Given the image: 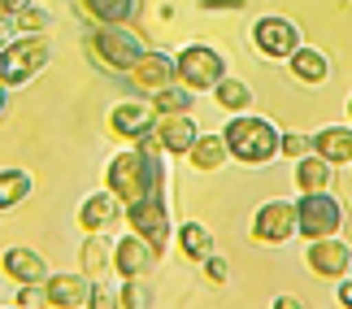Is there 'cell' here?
<instances>
[{
	"label": "cell",
	"instance_id": "obj_1",
	"mask_svg": "<svg viewBox=\"0 0 352 309\" xmlns=\"http://www.w3.org/2000/svg\"><path fill=\"white\" fill-rule=\"evenodd\" d=\"M226 136V149H231V161H239V166H270V161L278 157V140L283 131L270 122L265 114H231L222 127Z\"/></svg>",
	"mask_w": 352,
	"mask_h": 309
},
{
	"label": "cell",
	"instance_id": "obj_2",
	"mask_svg": "<svg viewBox=\"0 0 352 309\" xmlns=\"http://www.w3.org/2000/svg\"><path fill=\"white\" fill-rule=\"evenodd\" d=\"M87 48H91V57H96L104 70H113V74H131L135 61L148 52L140 31H131V22H96Z\"/></svg>",
	"mask_w": 352,
	"mask_h": 309
},
{
	"label": "cell",
	"instance_id": "obj_3",
	"mask_svg": "<svg viewBox=\"0 0 352 309\" xmlns=\"http://www.w3.org/2000/svg\"><path fill=\"white\" fill-rule=\"evenodd\" d=\"M52 65V39L48 35H18L9 48H0V83L26 87Z\"/></svg>",
	"mask_w": 352,
	"mask_h": 309
},
{
	"label": "cell",
	"instance_id": "obj_4",
	"mask_svg": "<svg viewBox=\"0 0 352 309\" xmlns=\"http://www.w3.org/2000/svg\"><path fill=\"white\" fill-rule=\"evenodd\" d=\"M122 218L135 235H144L148 244L157 248V257H166V248L174 244V222H170V196H157L148 192L131 205H122Z\"/></svg>",
	"mask_w": 352,
	"mask_h": 309
},
{
	"label": "cell",
	"instance_id": "obj_5",
	"mask_svg": "<svg viewBox=\"0 0 352 309\" xmlns=\"http://www.w3.org/2000/svg\"><path fill=\"white\" fill-rule=\"evenodd\" d=\"M344 200L335 192H300L296 196V235L322 239V235H340L344 231Z\"/></svg>",
	"mask_w": 352,
	"mask_h": 309
},
{
	"label": "cell",
	"instance_id": "obj_6",
	"mask_svg": "<svg viewBox=\"0 0 352 309\" xmlns=\"http://www.w3.org/2000/svg\"><path fill=\"white\" fill-rule=\"evenodd\" d=\"M174 70H179V83H187L200 96V92H213L222 83L226 74V57L213 44H187V48H179L174 52Z\"/></svg>",
	"mask_w": 352,
	"mask_h": 309
},
{
	"label": "cell",
	"instance_id": "obj_7",
	"mask_svg": "<svg viewBox=\"0 0 352 309\" xmlns=\"http://www.w3.org/2000/svg\"><path fill=\"white\" fill-rule=\"evenodd\" d=\"M248 235L261 248H283L287 239H296V200H283V196L261 200L248 222Z\"/></svg>",
	"mask_w": 352,
	"mask_h": 309
},
{
	"label": "cell",
	"instance_id": "obj_8",
	"mask_svg": "<svg viewBox=\"0 0 352 309\" xmlns=\"http://www.w3.org/2000/svg\"><path fill=\"white\" fill-rule=\"evenodd\" d=\"M248 35H252V48L261 52L265 61H287L292 52L305 44V31L292 18H283V13H261Z\"/></svg>",
	"mask_w": 352,
	"mask_h": 309
},
{
	"label": "cell",
	"instance_id": "obj_9",
	"mask_svg": "<svg viewBox=\"0 0 352 309\" xmlns=\"http://www.w3.org/2000/svg\"><path fill=\"white\" fill-rule=\"evenodd\" d=\"M104 187L122 200V205H131V200L148 196V179H144V161L135 149H122L109 157V166H104Z\"/></svg>",
	"mask_w": 352,
	"mask_h": 309
},
{
	"label": "cell",
	"instance_id": "obj_10",
	"mask_svg": "<svg viewBox=\"0 0 352 309\" xmlns=\"http://www.w3.org/2000/svg\"><path fill=\"white\" fill-rule=\"evenodd\" d=\"M305 266L314 270L318 279H340L352 270V248H348V239L340 235H322V239H309V248H305Z\"/></svg>",
	"mask_w": 352,
	"mask_h": 309
},
{
	"label": "cell",
	"instance_id": "obj_11",
	"mask_svg": "<svg viewBox=\"0 0 352 309\" xmlns=\"http://www.w3.org/2000/svg\"><path fill=\"white\" fill-rule=\"evenodd\" d=\"M109 131H113L118 140L140 144L144 136H153V131H157V109L148 100H122L118 109L109 114Z\"/></svg>",
	"mask_w": 352,
	"mask_h": 309
},
{
	"label": "cell",
	"instance_id": "obj_12",
	"mask_svg": "<svg viewBox=\"0 0 352 309\" xmlns=\"http://www.w3.org/2000/svg\"><path fill=\"white\" fill-rule=\"evenodd\" d=\"M153 262H161V257H157V248L148 244L144 235L126 231L122 239H113V270L122 279H144L148 270H153Z\"/></svg>",
	"mask_w": 352,
	"mask_h": 309
},
{
	"label": "cell",
	"instance_id": "obj_13",
	"mask_svg": "<svg viewBox=\"0 0 352 309\" xmlns=\"http://www.w3.org/2000/svg\"><path fill=\"white\" fill-rule=\"evenodd\" d=\"M91 284L96 279L91 275H57L52 270L48 279H44V292H48V305L52 309H91Z\"/></svg>",
	"mask_w": 352,
	"mask_h": 309
},
{
	"label": "cell",
	"instance_id": "obj_14",
	"mask_svg": "<svg viewBox=\"0 0 352 309\" xmlns=\"http://www.w3.org/2000/svg\"><path fill=\"white\" fill-rule=\"evenodd\" d=\"M153 136H157L161 149H166V157H187L192 144H196V136H200V127H196L192 114H161Z\"/></svg>",
	"mask_w": 352,
	"mask_h": 309
},
{
	"label": "cell",
	"instance_id": "obj_15",
	"mask_svg": "<svg viewBox=\"0 0 352 309\" xmlns=\"http://www.w3.org/2000/svg\"><path fill=\"white\" fill-rule=\"evenodd\" d=\"M131 78H135V87L140 92H161L166 83H174L179 78V70H174V52H161V48H148L140 61H135V70H131Z\"/></svg>",
	"mask_w": 352,
	"mask_h": 309
},
{
	"label": "cell",
	"instance_id": "obj_16",
	"mask_svg": "<svg viewBox=\"0 0 352 309\" xmlns=\"http://www.w3.org/2000/svg\"><path fill=\"white\" fill-rule=\"evenodd\" d=\"M118 218H122V200L109 192V187L83 196V205H78V226H83V235L87 231H109V226H118Z\"/></svg>",
	"mask_w": 352,
	"mask_h": 309
},
{
	"label": "cell",
	"instance_id": "obj_17",
	"mask_svg": "<svg viewBox=\"0 0 352 309\" xmlns=\"http://www.w3.org/2000/svg\"><path fill=\"white\" fill-rule=\"evenodd\" d=\"M287 74L296 78L300 87H322L331 78V57L322 48H314V44H300L287 57Z\"/></svg>",
	"mask_w": 352,
	"mask_h": 309
},
{
	"label": "cell",
	"instance_id": "obj_18",
	"mask_svg": "<svg viewBox=\"0 0 352 309\" xmlns=\"http://www.w3.org/2000/svg\"><path fill=\"white\" fill-rule=\"evenodd\" d=\"M309 140H314V153L327 157L335 170H340V166H352V122H331V127L314 131Z\"/></svg>",
	"mask_w": 352,
	"mask_h": 309
},
{
	"label": "cell",
	"instance_id": "obj_19",
	"mask_svg": "<svg viewBox=\"0 0 352 309\" xmlns=\"http://www.w3.org/2000/svg\"><path fill=\"white\" fill-rule=\"evenodd\" d=\"M187 161H192V170L200 174H218L226 170V161H231V149H226V136L222 131H200L192 153H187Z\"/></svg>",
	"mask_w": 352,
	"mask_h": 309
},
{
	"label": "cell",
	"instance_id": "obj_20",
	"mask_svg": "<svg viewBox=\"0 0 352 309\" xmlns=\"http://www.w3.org/2000/svg\"><path fill=\"white\" fill-rule=\"evenodd\" d=\"M0 270H5L13 284H44L52 275L48 262L39 257L35 248H5V257H0Z\"/></svg>",
	"mask_w": 352,
	"mask_h": 309
},
{
	"label": "cell",
	"instance_id": "obj_21",
	"mask_svg": "<svg viewBox=\"0 0 352 309\" xmlns=\"http://www.w3.org/2000/svg\"><path fill=\"white\" fill-rule=\"evenodd\" d=\"M292 179H296V192H331L335 187V166L318 153H305L300 161H292Z\"/></svg>",
	"mask_w": 352,
	"mask_h": 309
},
{
	"label": "cell",
	"instance_id": "obj_22",
	"mask_svg": "<svg viewBox=\"0 0 352 309\" xmlns=\"http://www.w3.org/2000/svg\"><path fill=\"white\" fill-rule=\"evenodd\" d=\"M78 270L91 275V279L113 270V239H109V231H87L83 248H78Z\"/></svg>",
	"mask_w": 352,
	"mask_h": 309
},
{
	"label": "cell",
	"instance_id": "obj_23",
	"mask_svg": "<svg viewBox=\"0 0 352 309\" xmlns=\"http://www.w3.org/2000/svg\"><path fill=\"white\" fill-rule=\"evenodd\" d=\"M174 244H179V253H183L187 262H196V266L205 262L209 253H218L213 231H209L205 222H179V226H174Z\"/></svg>",
	"mask_w": 352,
	"mask_h": 309
},
{
	"label": "cell",
	"instance_id": "obj_24",
	"mask_svg": "<svg viewBox=\"0 0 352 309\" xmlns=\"http://www.w3.org/2000/svg\"><path fill=\"white\" fill-rule=\"evenodd\" d=\"M35 192V174L22 170V166H0V213L5 209H18L26 205Z\"/></svg>",
	"mask_w": 352,
	"mask_h": 309
},
{
	"label": "cell",
	"instance_id": "obj_25",
	"mask_svg": "<svg viewBox=\"0 0 352 309\" xmlns=\"http://www.w3.org/2000/svg\"><path fill=\"white\" fill-rule=\"evenodd\" d=\"M209 96L218 100V109H222V114H248V109H252V100H256V96H252V87L243 83V78H235V74H226L222 83L209 92Z\"/></svg>",
	"mask_w": 352,
	"mask_h": 309
},
{
	"label": "cell",
	"instance_id": "obj_26",
	"mask_svg": "<svg viewBox=\"0 0 352 309\" xmlns=\"http://www.w3.org/2000/svg\"><path fill=\"white\" fill-rule=\"evenodd\" d=\"M91 22H135L140 0H78Z\"/></svg>",
	"mask_w": 352,
	"mask_h": 309
},
{
	"label": "cell",
	"instance_id": "obj_27",
	"mask_svg": "<svg viewBox=\"0 0 352 309\" xmlns=\"http://www.w3.org/2000/svg\"><path fill=\"white\" fill-rule=\"evenodd\" d=\"M192 105H196V92L187 87V83H166L161 92H153V109H157V118L161 114H192Z\"/></svg>",
	"mask_w": 352,
	"mask_h": 309
},
{
	"label": "cell",
	"instance_id": "obj_28",
	"mask_svg": "<svg viewBox=\"0 0 352 309\" xmlns=\"http://www.w3.org/2000/svg\"><path fill=\"white\" fill-rule=\"evenodd\" d=\"M118 305L122 309H148V305H153V288H148L144 279H122Z\"/></svg>",
	"mask_w": 352,
	"mask_h": 309
},
{
	"label": "cell",
	"instance_id": "obj_29",
	"mask_svg": "<svg viewBox=\"0 0 352 309\" xmlns=\"http://www.w3.org/2000/svg\"><path fill=\"white\" fill-rule=\"evenodd\" d=\"M48 26H52V13H48V9H39L35 0L18 13V31H22V35H44Z\"/></svg>",
	"mask_w": 352,
	"mask_h": 309
},
{
	"label": "cell",
	"instance_id": "obj_30",
	"mask_svg": "<svg viewBox=\"0 0 352 309\" xmlns=\"http://www.w3.org/2000/svg\"><path fill=\"white\" fill-rule=\"evenodd\" d=\"M200 275H205V284H213V288H226V279H231V262H226L222 253H209V257L200 262Z\"/></svg>",
	"mask_w": 352,
	"mask_h": 309
},
{
	"label": "cell",
	"instance_id": "obj_31",
	"mask_svg": "<svg viewBox=\"0 0 352 309\" xmlns=\"http://www.w3.org/2000/svg\"><path fill=\"white\" fill-rule=\"evenodd\" d=\"M305 153H314V140L300 136V131H283V140H278V157H287V161H300Z\"/></svg>",
	"mask_w": 352,
	"mask_h": 309
},
{
	"label": "cell",
	"instance_id": "obj_32",
	"mask_svg": "<svg viewBox=\"0 0 352 309\" xmlns=\"http://www.w3.org/2000/svg\"><path fill=\"white\" fill-rule=\"evenodd\" d=\"M18 305H48V292H44V284H18Z\"/></svg>",
	"mask_w": 352,
	"mask_h": 309
},
{
	"label": "cell",
	"instance_id": "obj_33",
	"mask_svg": "<svg viewBox=\"0 0 352 309\" xmlns=\"http://www.w3.org/2000/svg\"><path fill=\"white\" fill-rule=\"evenodd\" d=\"M248 0H200V9L205 13H239Z\"/></svg>",
	"mask_w": 352,
	"mask_h": 309
},
{
	"label": "cell",
	"instance_id": "obj_34",
	"mask_svg": "<svg viewBox=\"0 0 352 309\" xmlns=\"http://www.w3.org/2000/svg\"><path fill=\"white\" fill-rule=\"evenodd\" d=\"M18 18H9V13H0V48H9L13 39H18Z\"/></svg>",
	"mask_w": 352,
	"mask_h": 309
},
{
	"label": "cell",
	"instance_id": "obj_35",
	"mask_svg": "<svg viewBox=\"0 0 352 309\" xmlns=\"http://www.w3.org/2000/svg\"><path fill=\"white\" fill-rule=\"evenodd\" d=\"M118 305V297L109 288H100V284H91V309H113Z\"/></svg>",
	"mask_w": 352,
	"mask_h": 309
},
{
	"label": "cell",
	"instance_id": "obj_36",
	"mask_svg": "<svg viewBox=\"0 0 352 309\" xmlns=\"http://www.w3.org/2000/svg\"><path fill=\"white\" fill-rule=\"evenodd\" d=\"M335 301H340L344 309H352V275L340 279V288H335Z\"/></svg>",
	"mask_w": 352,
	"mask_h": 309
},
{
	"label": "cell",
	"instance_id": "obj_37",
	"mask_svg": "<svg viewBox=\"0 0 352 309\" xmlns=\"http://www.w3.org/2000/svg\"><path fill=\"white\" fill-rule=\"evenodd\" d=\"M31 5V0H0V13H9V18H18V13Z\"/></svg>",
	"mask_w": 352,
	"mask_h": 309
},
{
	"label": "cell",
	"instance_id": "obj_38",
	"mask_svg": "<svg viewBox=\"0 0 352 309\" xmlns=\"http://www.w3.org/2000/svg\"><path fill=\"white\" fill-rule=\"evenodd\" d=\"M9 96H13V87H5V83H0V118L9 114Z\"/></svg>",
	"mask_w": 352,
	"mask_h": 309
},
{
	"label": "cell",
	"instance_id": "obj_39",
	"mask_svg": "<svg viewBox=\"0 0 352 309\" xmlns=\"http://www.w3.org/2000/svg\"><path fill=\"white\" fill-rule=\"evenodd\" d=\"M274 309H300V301H296V297H278Z\"/></svg>",
	"mask_w": 352,
	"mask_h": 309
},
{
	"label": "cell",
	"instance_id": "obj_40",
	"mask_svg": "<svg viewBox=\"0 0 352 309\" xmlns=\"http://www.w3.org/2000/svg\"><path fill=\"white\" fill-rule=\"evenodd\" d=\"M348 122H352V96H348Z\"/></svg>",
	"mask_w": 352,
	"mask_h": 309
},
{
	"label": "cell",
	"instance_id": "obj_41",
	"mask_svg": "<svg viewBox=\"0 0 352 309\" xmlns=\"http://www.w3.org/2000/svg\"><path fill=\"white\" fill-rule=\"evenodd\" d=\"M348 275H352V270H348Z\"/></svg>",
	"mask_w": 352,
	"mask_h": 309
}]
</instances>
